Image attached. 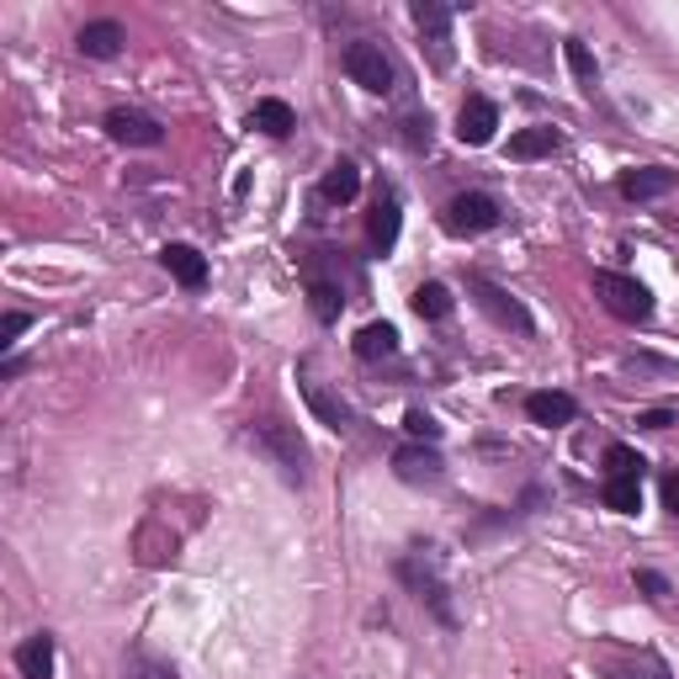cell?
Here are the masks:
<instances>
[{"instance_id":"cell-1","label":"cell","mask_w":679,"mask_h":679,"mask_svg":"<svg viewBox=\"0 0 679 679\" xmlns=\"http://www.w3.org/2000/svg\"><path fill=\"white\" fill-rule=\"evenodd\" d=\"M245 441L276 467V473H282V484H287V489H303V484H308V446H303L298 425H282V420H250Z\"/></svg>"},{"instance_id":"cell-2","label":"cell","mask_w":679,"mask_h":679,"mask_svg":"<svg viewBox=\"0 0 679 679\" xmlns=\"http://www.w3.org/2000/svg\"><path fill=\"white\" fill-rule=\"evenodd\" d=\"M393 573H399V584H404L409 595L420 600L425 611H431L435 622L457 626V611H452V590H446V579H441V563L431 558V547H414V552H404L399 563H393Z\"/></svg>"},{"instance_id":"cell-3","label":"cell","mask_w":679,"mask_h":679,"mask_svg":"<svg viewBox=\"0 0 679 679\" xmlns=\"http://www.w3.org/2000/svg\"><path fill=\"white\" fill-rule=\"evenodd\" d=\"M303 293H308V308H314V319L319 325H335L340 319V308H346V282H340V266H329L325 250H314V255H303Z\"/></svg>"},{"instance_id":"cell-4","label":"cell","mask_w":679,"mask_h":679,"mask_svg":"<svg viewBox=\"0 0 679 679\" xmlns=\"http://www.w3.org/2000/svg\"><path fill=\"white\" fill-rule=\"evenodd\" d=\"M414 28H420V43H425V59H431L435 75L452 70V22H457V6H441V0H414L409 6Z\"/></svg>"},{"instance_id":"cell-5","label":"cell","mask_w":679,"mask_h":679,"mask_svg":"<svg viewBox=\"0 0 679 679\" xmlns=\"http://www.w3.org/2000/svg\"><path fill=\"white\" fill-rule=\"evenodd\" d=\"M340 70L351 75V85L372 91V96H388V91L399 85V70H393V59L382 54V43H372V38H356V43H346V54H340Z\"/></svg>"},{"instance_id":"cell-6","label":"cell","mask_w":679,"mask_h":679,"mask_svg":"<svg viewBox=\"0 0 679 679\" xmlns=\"http://www.w3.org/2000/svg\"><path fill=\"white\" fill-rule=\"evenodd\" d=\"M595 298L616 314V319H626V325H643V319H653V293L637 282V276L626 272H595Z\"/></svg>"},{"instance_id":"cell-7","label":"cell","mask_w":679,"mask_h":679,"mask_svg":"<svg viewBox=\"0 0 679 679\" xmlns=\"http://www.w3.org/2000/svg\"><path fill=\"white\" fill-rule=\"evenodd\" d=\"M467 293H473V303L489 314L499 329H516V335H537V319H531V308L516 298V293H505L499 282H489V276H467Z\"/></svg>"},{"instance_id":"cell-8","label":"cell","mask_w":679,"mask_h":679,"mask_svg":"<svg viewBox=\"0 0 679 679\" xmlns=\"http://www.w3.org/2000/svg\"><path fill=\"white\" fill-rule=\"evenodd\" d=\"M441 223H446V234H457V240L489 234V229H499V202H494L489 191H463V197L446 202Z\"/></svg>"},{"instance_id":"cell-9","label":"cell","mask_w":679,"mask_h":679,"mask_svg":"<svg viewBox=\"0 0 679 679\" xmlns=\"http://www.w3.org/2000/svg\"><path fill=\"white\" fill-rule=\"evenodd\" d=\"M107 138L112 144H128V149H160L165 144V128L149 117V112H134V107H117L107 112Z\"/></svg>"},{"instance_id":"cell-10","label":"cell","mask_w":679,"mask_h":679,"mask_svg":"<svg viewBox=\"0 0 679 679\" xmlns=\"http://www.w3.org/2000/svg\"><path fill=\"white\" fill-rule=\"evenodd\" d=\"M399 229H404V208H399V191L382 187L378 202H372V218H367V245L388 255V250L399 245Z\"/></svg>"},{"instance_id":"cell-11","label":"cell","mask_w":679,"mask_h":679,"mask_svg":"<svg viewBox=\"0 0 679 679\" xmlns=\"http://www.w3.org/2000/svg\"><path fill=\"white\" fill-rule=\"evenodd\" d=\"M393 473L404 478V484H441L446 478V463H441V452L435 446H425V441H409V446H399L393 452Z\"/></svg>"},{"instance_id":"cell-12","label":"cell","mask_w":679,"mask_h":679,"mask_svg":"<svg viewBox=\"0 0 679 679\" xmlns=\"http://www.w3.org/2000/svg\"><path fill=\"white\" fill-rule=\"evenodd\" d=\"M494 128H499V107L489 96H467L463 112H457V138L473 144V149H484V144H494Z\"/></svg>"},{"instance_id":"cell-13","label":"cell","mask_w":679,"mask_h":679,"mask_svg":"<svg viewBox=\"0 0 679 679\" xmlns=\"http://www.w3.org/2000/svg\"><path fill=\"white\" fill-rule=\"evenodd\" d=\"M123 43H128V32H123V22H112V17H96V22H85V28L75 32V49H81L85 59H117Z\"/></svg>"},{"instance_id":"cell-14","label":"cell","mask_w":679,"mask_h":679,"mask_svg":"<svg viewBox=\"0 0 679 679\" xmlns=\"http://www.w3.org/2000/svg\"><path fill=\"white\" fill-rule=\"evenodd\" d=\"M675 181H679L675 170H664V165H643V170H626L616 187H622L626 202H653V197H669Z\"/></svg>"},{"instance_id":"cell-15","label":"cell","mask_w":679,"mask_h":679,"mask_svg":"<svg viewBox=\"0 0 679 679\" xmlns=\"http://www.w3.org/2000/svg\"><path fill=\"white\" fill-rule=\"evenodd\" d=\"M526 414H531V425H547V431H558V425H573V393H558V388H542V393H526Z\"/></svg>"},{"instance_id":"cell-16","label":"cell","mask_w":679,"mask_h":679,"mask_svg":"<svg viewBox=\"0 0 679 679\" xmlns=\"http://www.w3.org/2000/svg\"><path fill=\"white\" fill-rule=\"evenodd\" d=\"M160 266H165L170 276H176V282H181L187 293L208 287V261H202V250H191V245H165V250H160Z\"/></svg>"},{"instance_id":"cell-17","label":"cell","mask_w":679,"mask_h":679,"mask_svg":"<svg viewBox=\"0 0 679 679\" xmlns=\"http://www.w3.org/2000/svg\"><path fill=\"white\" fill-rule=\"evenodd\" d=\"M17 675L22 679H54V632H32L17 648Z\"/></svg>"},{"instance_id":"cell-18","label":"cell","mask_w":679,"mask_h":679,"mask_svg":"<svg viewBox=\"0 0 679 679\" xmlns=\"http://www.w3.org/2000/svg\"><path fill=\"white\" fill-rule=\"evenodd\" d=\"M356 191H361V170H356V160H335L325 170V181H319V197H325L329 208L356 202Z\"/></svg>"},{"instance_id":"cell-19","label":"cell","mask_w":679,"mask_h":679,"mask_svg":"<svg viewBox=\"0 0 679 679\" xmlns=\"http://www.w3.org/2000/svg\"><path fill=\"white\" fill-rule=\"evenodd\" d=\"M250 128H261L266 138H293L298 112L287 107V102H276V96H266V102H255V107H250Z\"/></svg>"},{"instance_id":"cell-20","label":"cell","mask_w":679,"mask_h":679,"mask_svg":"<svg viewBox=\"0 0 679 679\" xmlns=\"http://www.w3.org/2000/svg\"><path fill=\"white\" fill-rule=\"evenodd\" d=\"M303 399H308V409L325 420L329 431H351V425H356L351 404H346V399H335V393H325L319 382H303Z\"/></svg>"},{"instance_id":"cell-21","label":"cell","mask_w":679,"mask_h":679,"mask_svg":"<svg viewBox=\"0 0 679 679\" xmlns=\"http://www.w3.org/2000/svg\"><path fill=\"white\" fill-rule=\"evenodd\" d=\"M351 346L361 361H388V356H399V329L388 325V319H382V325H361Z\"/></svg>"},{"instance_id":"cell-22","label":"cell","mask_w":679,"mask_h":679,"mask_svg":"<svg viewBox=\"0 0 679 679\" xmlns=\"http://www.w3.org/2000/svg\"><path fill=\"white\" fill-rule=\"evenodd\" d=\"M563 149V134L558 128H520L510 138V160H547V155H558Z\"/></svg>"},{"instance_id":"cell-23","label":"cell","mask_w":679,"mask_h":679,"mask_svg":"<svg viewBox=\"0 0 679 679\" xmlns=\"http://www.w3.org/2000/svg\"><path fill=\"white\" fill-rule=\"evenodd\" d=\"M452 287H446V282H420V287H414V298H409V308H414V314H420V319H446V314H452Z\"/></svg>"},{"instance_id":"cell-24","label":"cell","mask_w":679,"mask_h":679,"mask_svg":"<svg viewBox=\"0 0 679 679\" xmlns=\"http://www.w3.org/2000/svg\"><path fill=\"white\" fill-rule=\"evenodd\" d=\"M600 499H605L616 516H637V505H643V478H605Z\"/></svg>"},{"instance_id":"cell-25","label":"cell","mask_w":679,"mask_h":679,"mask_svg":"<svg viewBox=\"0 0 679 679\" xmlns=\"http://www.w3.org/2000/svg\"><path fill=\"white\" fill-rule=\"evenodd\" d=\"M123 675H128V679H181V675H176V664L155 658L149 648H128V658H123Z\"/></svg>"},{"instance_id":"cell-26","label":"cell","mask_w":679,"mask_h":679,"mask_svg":"<svg viewBox=\"0 0 679 679\" xmlns=\"http://www.w3.org/2000/svg\"><path fill=\"white\" fill-rule=\"evenodd\" d=\"M563 59H569L573 81H579L584 91H590V96H595V85H600V64H595V54H590V49H584L579 38H569V43H563Z\"/></svg>"},{"instance_id":"cell-27","label":"cell","mask_w":679,"mask_h":679,"mask_svg":"<svg viewBox=\"0 0 679 679\" xmlns=\"http://www.w3.org/2000/svg\"><path fill=\"white\" fill-rule=\"evenodd\" d=\"M643 473H648V463L632 446H622V441L605 446V478H643Z\"/></svg>"},{"instance_id":"cell-28","label":"cell","mask_w":679,"mask_h":679,"mask_svg":"<svg viewBox=\"0 0 679 679\" xmlns=\"http://www.w3.org/2000/svg\"><path fill=\"white\" fill-rule=\"evenodd\" d=\"M431 138H435L431 112H409V117H404V144H409V149H431Z\"/></svg>"},{"instance_id":"cell-29","label":"cell","mask_w":679,"mask_h":679,"mask_svg":"<svg viewBox=\"0 0 679 679\" xmlns=\"http://www.w3.org/2000/svg\"><path fill=\"white\" fill-rule=\"evenodd\" d=\"M404 431H409V441H425V446H435V441H441V425H435L425 409H409V414H404Z\"/></svg>"},{"instance_id":"cell-30","label":"cell","mask_w":679,"mask_h":679,"mask_svg":"<svg viewBox=\"0 0 679 679\" xmlns=\"http://www.w3.org/2000/svg\"><path fill=\"white\" fill-rule=\"evenodd\" d=\"M32 325V314H22V308H11L6 319H0V346H17V335Z\"/></svg>"},{"instance_id":"cell-31","label":"cell","mask_w":679,"mask_h":679,"mask_svg":"<svg viewBox=\"0 0 679 679\" xmlns=\"http://www.w3.org/2000/svg\"><path fill=\"white\" fill-rule=\"evenodd\" d=\"M637 590H643L648 600H669V579L653 573V569H637Z\"/></svg>"},{"instance_id":"cell-32","label":"cell","mask_w":679,"mask_h":679,"mask_svg":"<svg viewBox=\"0 0 679 679\" xmlns=\"http://www.w3.org/2000/svg\"><path fill=\"white\" fill-rule=\"evenodd\" d=\"M611 679H669L658 658H643V669H611Z\"/></svg>"},{"instance_id":"cell-33","label":"cell","mask_w":679,"mask_h":679,"mask_svg":"<svg viewBox=\"0 0 679 679\" xmlns=\"http://www.w3.org/2000/svg\"><path fill=\"white\" fill-rule=\"evenodd\" d=\"M664 425H675V409H648V414H637V431H664Z\"/></svg>"},{"instance_id":"cell-34","label":"cell","mask_w":679,"mask_h":679,"mask_svg":"<svg viewBox=\"0 0 679 679\" xmlns=\"http://www.w3.org/2000/svg\"><path fill=\"white\" fill-rule=\"evenodd\" d=\"M664 505L669 516H679V473H664Z\"/></svg>"}]
</instances>
